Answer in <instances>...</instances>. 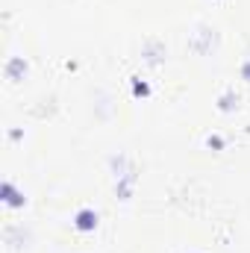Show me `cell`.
Masks as SVG:
<instances>
[{
	"instance_id": "cell-1",
	"label": "cell",
	"mask_w": 250,
	"mask_h": 253,
	"mask_svg": "<svg viewBox=\"0 0 250 253\" xmlns=\"http://www.w3.org/2000/svg\"><path fill=\"white\" fill-rule=\"evenodd\" d=\"M74 227L83 230V233H91V230L97 227V212H94V209H80L77 218H74Z\"/></svg>"
},
{
	"instance_id": "cell-4",
	"label": "cell",
	"mask_w": 250,
	"mask_h": 253,
	"mask_svg": "<svg viewBox=\"0 0 250 253\" xmlns=\"http://www.w3.org/2000/svg\"><path fill=\"white\" fill-rule=\"evenodd\" d=\"M132 94H135V97H147V94H150V85L135 77V80H132Z\"/></svg>"
},
{
	"instance_id": "cell-3",
	"label": "cell",
	"mask_w": 250,
	"mask_h": 253,
	"mask_svg": "<svg viewBox=\"0 0 250 253\" xmlns=\"http://www.w3.org/2000/svg\"><path fill=\"white\" fill-rule=\"evenodd\" d=\"M24 74H27V62H24V56H12L9 65H6V77H9V80H24Z\"/></svg>"
},
{
	"instance_id": "cell-2",
	"label": "cell",
	"mask_w": 250,
	"mask_h": 253,
	"mask_svg": "<svg viewBox=\"0 0 250 253\" xmlns=\"http://www.w3.org/2000/svg\"><path fill=\"white\" fill-rule=\"evenodd\" d=\"M0 197H3V203L12 206V209H21V206H24V194L15 189L12 183H3V186H0Z\"/></svg>"
},
{
	"instance_id": "cell-5",
	"label": "cell",
	"mask_w": 250,
	"mask_h": 253,
	"mask_svg": "<svg viewBox=\"0 0 250 253\" xmlns=\"http://www.w3.org/2000/svg\"><path fill=\"white\" fill-rule=\"evenodd\" d=\"M242 77H245V80H250V62H245V68H242Z\"/></svg>"
}]
</instances>
